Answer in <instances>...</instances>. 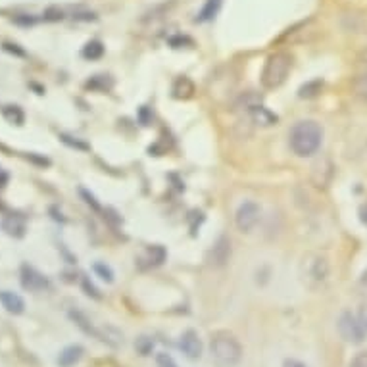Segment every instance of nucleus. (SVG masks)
<instances>
[{
	"mask_svg": "<svg viewBox=\"0 0 367 367\" xmlns=\"http://www.w3.org/2000/svg\"><path fill=\"white\" fill-rule=\"evenodd\" d=\"M323 143V127L313 120H302L293 125L289 133V146L298 158H310Z\"/></svg>",
	"mask_w": 367,
	"mask_h": 367,
	"instance_id": "f257e3e1",
	"label": "nucleus"
},
{
	"mask_svg": "<svg viewBox=\"0 0 367 367\" xmlns=\"http://www.w3.org/2000/svg\"><path fill=\"white\" fill-rule=\"evenodd\" d=\"M210 352L214 360L218 361L221 367H237L243 360V344L238 342L235 334L227 331H218L211 334Z\"/></svg>",
	"mask_w": 367,
	"mask_h": 367,
	"instance_id": "f03ea898",
	"label": "nucleus"
},
{
	"mask_svg": "<svg viewBox=\"0 0 367 367\" xmlns=\"http://www.w3.org/2000/svg\"><path fill=\"white\" fill-rule=\"evenodd\" d=\"M293 64H294V58L291 52H285V50L273 52V54L265 60L262 75H260L262 87L267 88V91L279 88L281 85L286 81L289 74H291Z\"/></svg>",
	"mask_w": 367,
	"mask_h": 367,
	"instance_id": "7ed1b4c3",
	"label": "nucleus"
},
{
	"mask_svg": "<svg viewBox=\"0 0 367 367\" xmlns=\"http://www.w3.org/2000/svg\"><path fill=\"white\" fill-rule=\"evenodd\" d=\"M300 277L310 289H321L331 277V262L321 252H308L300 262Z\"/></svg>",
	"mask_w": 367,
	"mask_h": 367,
	"instance_id": "20e7f679",
	"label": "nucleus"
},
{
	"mask_svg": "<svg viewBox=\"0 0 367 367\" xmlns=\"http://www.w3.org/2000/svg\"><path fill=\"white\" fill-rule=\"evenodd\" d=\"M337 329L342 339L350 342V344H361L366 340V327L361 323V320L352 312H342L337 321Z\"/></svg>",
	"mask_w": 367,
	"mask_h": 367,
	"instance_id": "39448f33",
	"label": "nucleus"
},
{
	"mask_svg": "<svg viewBox=\"0 0 367 367\" xmlns=\"http://www.w3.org/2000/svg\"><path fill=\"white\" fill-rule=\"evenodd\" d=\"M262 218V208L254 200H245L235 211V225L240 233H252Z\"/></svg>",
	"mask_w": 367,
	"mask_h": 367,
	"instance_id": "423d86ee",
	"label": "nucleus"
},
{
	"mask_svg": "<svg viewBox=\"0 0 367 367\" xmlns=\"http://www.w3.org/2000/svg\"><path fill=\"white\" fill-rule=\"evenodd\" d=\"M20 281H21V286H23L25 291H33V293H41V291H45V289L50 286L47 277H45L41 272H37L35 267H31V265L28 264L21 265Z\"/></svg>",
	"mask_w": 367,
	"mask_h": 367,
	"instance_id": "0eeeda50",
	"label": "nucleus"
},
{
	"mask_svg": "<svg viewBox=\"0 0 367 367\" xmlns=\"http://www.w3.org/2000/svg\"><path fill=\"white\" fill-rule=\"evenodd\" d=\"M179 348H181V352H183L187 358H191V360H198V358L202 356V350H204L202 340H200L197 331H192V329H189V331H185V333L181 334V339H179Z\"/></svg>",
	"mask_w": 367,
	"mask_h": 367,
	"instance_id": "6e6552de",
	"label": "nucleus"
},
{
	"mask_svg": "<svg viewBox=\"0 0 367 367\" xmlns=\"http://www.w3.org/2000/svg\"><path fill=\"white\" fill-rule=\"evenodd\" d=\"M229 258H231V240L227 237H219L218 243L211 246L210 254H208V262L219 267V265L227 264Z\"/></svg>",
	"mask_w": 367,
	"mask_h": 367,
	"instance_id": "1a4fd4ad",
	"label": "nucleus"
},
{
	"mask_svg": "<svg viewBox=\"0 0 367 367\" xmlns=\"http://www.w3.org/2000/svg\"><path fill=\"white\" fill-rule=\"evenodd\" d=\"M0 304H2V308L8 313H14V315H20V313L25 312L23 298H21L20 294L12 293V291H0Z\"/></svg>",
	"mask_w": 367,
	"mask_h": 367,
	"instance_id": "9d476101",
	"label": "nucleus"
},
{
	"mask_svg": "<svg viewBox=\"0 0 367 367\" xmlns=\"http://www.w3.org/2000/svg\"><path fill=\"white\" fill-rule=\"evenodd\" d=\"M246 114L252 117V122L258 123V125H273V123H277V116H273L269 110L265 108L264 104H254V106H250L248 110H245Z\"/></svg>",
	"mask_w": 367,
	"mask_h": 367,
	"instance_id": "9b49d317",
	"label": "nucleus"
},
{
	"mask_svg": "<svg viewBox=\"0 0 367 367\" xmlns=\"http://www.w3.org/2000/svg\"><path fill=\"white\" fill-rule=\"evenodd\" d=\"M83 346L79 344H71V346H66L58 356V366L60 367H74L75 363H79V360L83 358Z\"/></svg>",
	"mask_w": 367,
	"mask_h": 367,
	"instance_id": "f8f14e48",
	"label": "nucleus"
},
{
	"mask_svg": "<svg viewBox=\"0 0 367 367\" xmlns=\"http://www.w3.org/2000/svg\"><path fill=\"white\" fill-rule=\"evenodd\" d=\"M69 318H71V321H74L75 325L81 329L83 333L95 334V337H98V331H96L95 327H93L91 320H88L87 315H85L83 312H79V310H71V312H69Z\"/></svg>",
	"mask_w": 367,
	"mask_h": 367,
	"instance_id": "ddd939ff",
	"label": "nucleus"
},
{
	"mask_svg": "<svg viewBox=\"0 0 367 367\" xmlns=\"http://www.w3.org/2000/svg\"><path fill=\"white\" fill-rule=\"evenodd\" d=\"M4 231L16 238L23 237V235H25V221H23L20 216H10V218H6V221H4Z\"/></svg>",
	"mask_w": 367,
	"mask_h": 367,
	"instance_id": "4468645a",
	"label": "nucleus"
},
{
	"mask_svg": "<svg viewBox=\"0 0 367 367\" xmlns=\"http://www.w3.org/2000/svg\"><path fill=\"white\" fill-rule=\"evenodd\" d=\"M194 93V85L189 77H179L173 83V96L175 98H189Z\"/></svg>",
	"mask_w": 367,
	"mask_h": 367,
	"instance_id": "2eb2a0df",
	"label": "nucleus"
},
{
	"mask_svg": "<svg viewBox=\"0 0 367 367\" xmlns=\"http://www.w3.org/2000/svg\"><path fill=\"white\" fill-rule=\"evenodd\" d=\"M2 116H4L6 122L14 123V125H23V122H25V114H23V110H21L20 106H14V104L4 106V108H2Z\"/></svg>",
	"mask_w": 367,
	"mask_h": 367,
	"instance_id": "dca6fc26",
	"label": "nucleus"
},
{
	"mask_svg": "<svg viewBox=\"0 0 367 367\" xmlns=\"http://www.w3.org/2000/svg\"><path fill=\"white\" fill-rule=\"evenodd\" d=\"M83 58H87V60H98V58H103L104 54V47L100 41H88L85 47H83Z\"/></svg>",
	"mask_w": 367,
	"mask_h": 367,
	"instance_id": "f3484780",
	"label": "nucleus"
},
{
	"mask_svg": "<svg viewBox=\"0 0 367 367\" xmlns=\"http://www.w3.org/2000/svg\"><path fill=\"white\" fill-rule=\"evenodd\" d=\"M219 8H221V0H206L202 12L198 16V21H210L218 16Z\"/></svg>",
	"mask_w": 367,
	"mask_h": 367,
	"instance_id": "a211bd4d",
	"label": "nucleus"
},
{
	"mask_svg": "<svg viewBox=\"0 0 367 367\" xmlns=\"http://www.w3.org/2000/svg\"><path fill=\"white\" fill-rule=\"evenodd\" d=\"M352 91L356 93V96L363 100L367 104V74L360 75V77H356L352 83Z\"/></svg>",
	"mask_w": 367,
	"mask_h": 367,
	"instance_id": "6ab92c4d",
	"label": "nucleus"
},
{
	"mask_svg": "<svg viewBox=\"0 0 367 367\" xmlns=\"http://www.w3.org/2000/svg\"><path fill=\"white\" fill-rule=\"evenodd\" d=\"M148 265H160L163 264V260H165V250H163V246L156 245V246H150L148 250Z\"/></svg>",
	"mask_w": 367,
	"mask_h": 367,
	"instance_id": "aec40b11",
	"label": "nucleus"
},
{
	"mask_svg": "<svg viewBox=\"0 0 367 367\" xmlns=\"http://www.w3.org/2000/svg\"><path fill=\"white\" fill-rule=\"evenodd\" d=\"M321 87H323V83H321V81L306 83L304 87H300L298 96H300V98H312V96H315L318 93H321Z\"/></svg>",
	"mask_w": 367,
	"mask_h": 367,
	"instance_id": "412c9836",
	"label": "nucleus"
},
{
	"mask_svg": "<svg viewBox=\"0 0 367 367\" xmlns=\"http://www.w3.org/2000/svg\"><path fill=\"white\" fill-rule=\"evenodd\" d=\"M93 269H95L96 275L103 281H106V283H112V281H114V272H112L106 264H100V262H98V264H95Z\"/></svg>",
	"mask_w": 367,
	"mask_h": 367,
	"instance_id": "4be33fe9",
	"label": "nucleus"
},
{
	"mask_svg": "<svg viewBox=\"0 0 367 367\" xmlns=\"http://www.w3.org/2000/svg\"><path fill=\"white\" fill-rule=\"evenodd\" d=\"M60 141L64 144H68V146H71V148H77V150H88L91 146H88L85 141H81V139H77V136H69V135H60Z\"/></svg>",
	"mask_w": 367,
	"mask_h": 367,
	"instance_id": "5701e85b",
	"label": "nucleus"
},
{
	"mask_svg": "<svg viewBox=\"0 0 367 367\" xmlns=\"http://www.w3.org/2000/svg\"><path fill=\"white\" fill-rule=\"evenodd\" d=\"M135 346L139 352L143 354V356H148V354L152 352V348H154V342H152L148 337H141V339L135 342Z\"/></svg>",
	"mask_w": 367,
	"mask_h": 367,
	"instance_id": "b1692460",
	"label": "nucleus"
},
{
	"mask_svg": "<svg viewBox=\"0 0 367 367\" xmlns=\"http://www.w3.org/2000/svg\"><path fill=\"white\" fill-rule=\"evenodd\" d=\"M156 366L158 367H179L177 366V361L171 358V354H168V352L156 354Z\"/></svg>",
	"mask_w": 367,
	"mask_h": 367,
	"instance_id": "393cba45",
	"label": "nucleus"
},
{
	"mask_svg": "<svg viewBox=\"0 0 367 367\" xmlns=\"http://www.w3.org/2000/svg\"><path fill=\"white\" fill-rule=\"evenodd\" d=\"M79 194H81V197L85 198V202H87V204L91 206V208H93V210L100 211V204L96 202L95 194H91V192H88L87 189H79Z\"/></svg>",
	"mask_w": 367,
	"mask_h": 367,
	"instance_id": "a878e982",
	"label": "nucleus"
},
{
	"mask_svg": "<svg viewBox=\"0 0 367 367\" xmlns=\"http://www.w3.org/2000/svg\"><path fill=\"white\" fill-rule=\"evenodd\" d=\"M45 20H47V21L64 20V12H62L60 8H48L47 12H45Z\"/></svg>",
	"mask_w": 367,
	"mask_h": 367,
	"instance_id": "bb28decb",
	"label": "nucleus"
},
{
	"mask_svg": "<svg viewBox=\"0 0 367 367\" xmlns=\"http://www.w3.org/2000/svg\"><path fill=\"white\" fill-rule=\"evenodd\" d=\"M350 367H367V350L356 354L354 360L350 361Z\"/></svg>",
	"mask_w": 367,
	"mask_h": 367,
	"instance_id": "cd10ccee",
	"label": "nucleus"
},
{
	"mask_svg": "<svg viewBox=\"0 0 367 367\" xmlns=\"http://www.w3.org/2000/svg\"><path fill=\"white\" fill-rule=\"evenodd\" d=\"M83 289H85V293L88 294V296H93V298H100V294H98V291H96V286L91 283L88 279H83Z\"/></svg>",
	"mask_w": 367,
	"mask_h": 367,
	"instance_id": "c85d7f7f",
	"label": "nucleus"
},
{
	"mask_svg": "<svg viewBox=\"0 0 367 367\" xmlns=\"http://www.w3.org/2000/svg\"><path fill=\"white\" fill-rule=\"evenodd\" d=\"M283 367H308V366H306V363H302V361H298V360H285Z\"/></svg>",
	"mask_w": 367,
	"mask_h": 367,
	"instance_id": "c756f323",
	"label": "nucleus"
},
{
	"mask_svg": "<svg viewBox=\"0 0 367 367\" xmlns=\"http://www.w3.org/2000/svg\"><path fill=\"white\" fill-rule=\"evenodd\" d=\"M358 214H360V221L363 225H367V204H363L360 208V211H358Z\"/></svg>",
	"mask_w": 367,
	"mask_h": 367,
	"instance_id": "7c9ffc66",
	"label": "nucleus"
},
{
	"mask_svg": "<svg viewBox=\"0 0 367 367\" xmlns=\"http://www.w3.org/2000/svg\"><path fill=\"white\" fill-rule=\"evenodd\" d=\"M8 183V173L0 168V187H6Z\"/></svg>",
	"mask_w": 367,
	"mask_h": 367,
	"instance_id": "2f4dec72",
	"label": "nucleus"
}]
</instances>
